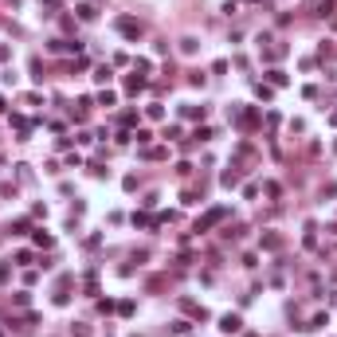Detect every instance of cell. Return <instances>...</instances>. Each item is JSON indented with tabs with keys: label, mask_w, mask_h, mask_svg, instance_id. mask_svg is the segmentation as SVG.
I'll return each mask as SVG.
<instances>
[{
	"label": "cell",
	"mask_w": 337,
	"mask_h": 337,
	"mask_svg": "<svg viewBox=\"0 0 337 337\" xmlns=\"http://www.w3.org/2000/svg\"><path fill=\"white\" fill-rule=\"evenodd\" d=\"M220 330H224V334H235V330H239V318H235V314H224V322H220Z\"/></svg>",
	"instance_id": "1"
},
{
	"label": "cell",
	"mask_w": 337,
	"mask_h": 337,
	"mask_svg": "<svg viewBox=\"0 0 337 337\" xmlns=\"http://www.w3.org/2000/svg\"><path fill=\"white\" fill-rule=\"evenodd\" d=\"M118 28H122V32H126V36H141V24H133V20H122V24H118Z\"/></svg>",
	"instance_id": "2"
}]
</instances>
